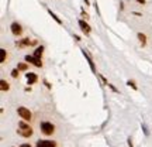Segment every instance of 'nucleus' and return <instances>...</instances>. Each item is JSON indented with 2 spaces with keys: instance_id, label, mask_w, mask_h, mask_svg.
<instances>
[{
  "instance_id": "obj_1",
  "label": "nucleus",
  "mask_w": 152,
  "mask_h": 147,
  "mask_svg": "<svg viewBox=\"0 0 152 147\" xmlns=\"http://www.w3.org/2000/svg\"><path fill=\"white\" fill-rule=\"evenodd\" d=\"M17 133L20 134V136H23V137H31L34 132H33L31 126L26 125L24 122H20V123H18V130H17Z\"/></svg>"
},
{
  "instance_id": "obj_2",
  "label": "nucleus",
  "mask_w": 152,
  "mask_h": 147,
  "mask_svg": "<svg viewBox=\"0 0 152 147\" xmlns=\"http://www.w3.org/2000/svg\"><path fill=\"white\" fill-rule=\"evenodd\" d=\"M17 113L20 115V118L24 120V122H30L31 118H33V115H31V112L27 109V108H24V106H20L17 109Z\"/></svg>"
},
{
  "instance_id": "obj_3",
  "label": "nucleus",
  "mask_w": 152,
  "mask_h": 147,
  "mask_svg": "<svg viewBox=\"0 0 152 147\" xmlns=\"http://www.w3.org/2000/svg\"><path fill=\"white\" fill-rule=\"evenodd\" d=\"M41 132L44 134H47V136H51L55 132V126L52 123H49V122H42L41 123Z\"/></svg>"
},
{
  "instance_id": "obj_4",
  "label": "nucleus",
  "mask_w": 152,
  "mask_h": 147,
  "mask_svg": "<svg viewBox=\"0 0 152 147\" xmlns=\"http://www.w3.org/2000/svg\"><path fill=\"white\" fill-rule=\"evenodd\" d=\"M26 61L30 62V64L35 65V66H38V68H41V66H42L41 58H37V57H34V55H26Z\"/></svg>"
},
{
  "instance_id": "obj_5",
  "label": "nucleus",
  "mask_w": 152,
  "mask_h": 147,
  "mask_svg": "<svg viewBox=\"0 0 152 147\" xmlns=\"http://www.w3.org/2000/svg\"><path fill=\"white\" fill-rule=\"evenodd\" d=\"M10 30H11V33H13L16 37H18L21 33H23V27H21V24H18V23H11Z\"/></svg>"
},
{
  "instance_id": "obj_6",
  "label": "nucleus",
  "mask_w": 152,
  "mask_h": 147,
  "mask_svg": "<svg viewBox=\"0 0 152 147\" xmlns=\"http://www.w3.org/2000/svg\"><path fill=\"white\" fill-rule=\"evenodd\" d=\"M37 147H55V143L51 140H38Z\"/></svg>"
},
{
  "instance_id": "obj_7",
  "label": "nucleus",
  "mask_w": 152,
  "mask_h": 147,
  "mask_svg": "<svg viewBox=\"0 0 152 147\" xmlns=\"http://www.w3.org/2000/svg\"><path fill=\"white\" fill-rule=\"evenodd\" d=\"M79 27L82 28V31L85 33V34H89L90 31H92V28H90V26L85 21V20H79Z\"/></svg>"
},
{
  "instance_id": "obj_8",
  "label": "nucleus",
  "mask_w": 152,
  "mask_h": 147,
  "mask_svg": "<svg viewBox=\"0 0 152 147\" xmlns=\"http://www.w3.org/2000/svg\"><path fill=\"white\" fill-rule=\"evenodd\" d=\"M35 43H37L35 40H31V41H30V38H24V40L18 41L17 46H18V47H27V46H34Z\"/></svg>"
},
{
  "instance_id": "obj_9",
  "label": "nucleus",
  "mask_w": 152,
  "mask_h": 147,
  "mask_svg": "<svg viewBox=\"0 0 152 147\" xmlns=\"http://www.w3.org/2000/svg\"><path fill=\"white\" fill-rule=\"evenodd\" d=\"M82 51H83V55L86 57V60H87V62H89L90 68H92V71H93V72L96 74L97 71H96V66H94V62H93V60H92V58H90V55L87 54V52H86V50H82Z\"/></svg>"
},
{
  "instance_id": "obj_10",
  "label": "nucleus",
  "mask_w": 152,
  "mask_h": 147,
  "mask_svg": "<svg viewBox=\"0 0 152 147\" xmlns=\"http://www.w3.org/2000/svg\"><path fill=\"white\" fill-rule=\"evenodd\" d=\"M27 81L30 85H33V83H35L38 81V76H37V74L34 72H28L27 74Z\"/></svg>"
},
{
  "instance_id": "obj_11",
  "label": "nucleus",
  "mask_w": 152,
  "mask_h": 147,
  "mask_svg": "<svg viewBox=\"0 0 152 147\" xmlns=\"http://www.w3.org/2000/svg\"><path fill=\"white\" fill-rule=\"evenodd\" d=\"M42 52H44V47H37L35 51H34V57H37V58H41V55H42Z\"/></svg>"
},
{
  "instance_id": "obj_12",
  "label": "nucleus",
  "mask_w": 152,
  "mask_h": 147,
  "mask_svg": "<svg viewBox=\"0 0 152 147\" xmlns=\"http://www.w3.org/2000/svg\"><path fill=\"white\" fill-rule=\"evenodd\" d=\"M0 89H1V91H9V89H10V85L6 82L4 79H1V81H0Z\"/></svg>"
},
{
  "instance_id": "obj_13",
  "label": "nucleus",
  "mask_w": 152,
  "mask_h": 147,
  "mask_svg": "<svg viewBox=\"0 0 152 147\" xmlns=\"http://www.w3.org/2000/svg\"><path fill=\"white\" fill-rule=\"evenodd\" d=\"M6 57H7V51L6 50H0V64H3L4 61H6Z\"/></svg>"
},
{
  "instance_id": "obj_14",
  "label": "nucleus",
  "mask_w": 152,
  "mask_h": 147,
  "mask_svg": "<svg viewBox=\"0 0 152 147\" xmlns=\"http://www.w3.org/2000/svg\"><path fill=\"white\" fill-rule=\"evenodd\" d=\"M138 40H140V43H141L142 46H145V44H146V36H145V34H142V33H138Z\"/></svg>"
},
{
  "instance_id": "obj_15",
  "label": "nucleus",
  "mask_w": 152,
  "mask_h": 147,
  "mask_svg": "<svg viewBox=\"0 0 152 147\" xmlns=\"http://www.w3.org/2000/svg\"><path fill=\"white\" fill-rule=\"evenodd\" d=\"M48 13L51 14V17L54 18V20H55V21H56V23H58V24H62V20H61V18H59V17H56V14H54V13H52L51 10H48Z\"/></svg>"
},
{
  "instance_id": "obj_16",
  "label": "nucleus",
  "mask_w": 152,
  "mask_h": 147,
  "mask_svg": "<svg viewBox=\"0 0 152 147\" xmlns=\"http://www.w3.org/2000/svg\"><path fill=\"white\" fill-rule=\"evenodd\" d=\"M17 69L18 71H26V69H27V64H18Z\"/></svg>"
},
{
  "instance_id": "obj_17",
  "label": "nucleus",
  "mask_w": 152,
  "mask_h": 147,
  "mask_svg": "<svg viewBox=\"0 0 152 147\" xmlns=\"http://www.w3.org/2000/svg\"><path fill=\"white\" fill-rule=\"evenodd\" d=\"M127 85H130V86H131L133 89H137V85H135L134 81H128V82H127Z\"/></svg>"
},
{
  "instance_id": "obj_18",
  "label": "nucleus",
  "mask_w": 152,
  "mask_h": 147,
  "mask_svg": "<svg viewBox=\"0 0 152 147\" xmlns=\"http://www.w3.org/2000/svg\"><path fill=\"white\" fill-rule=\"evenodd\" d=\"M11 76H13V78H17L18 76V69H13V71H11Z\"/></svg>"
},
{
  "instance_id": "obj_19",
  "label": "nucleus",
  "mask_w": 152,
  "mask_h": 147,
  "mask_svg": "<svg viewBox=\"0 0 152 147\" xmlns=\"http://www.w3.org/2000/svg\"><path fill=\"white\" fill-rule=\"evenodd\" d=\"M137 1H138V3H140V4H145V3H146V1H145V0H137Z\"/></svg>"
},
{
  "instance_id": "obj_20",
  "label": "nucleus",
  "mask_w": 152,
  "mask_h": 147,
  "mask_svg": "<svg viewBox=\"0 0 152 147\" xmlns=\"http://www.w3.org/2000/svg\"><path fill=\"white\" fill-rule=\"evenodd\" d=\"M20 147H31V146H30L28 143H24V144H21V146H20Z\"/></svg>"
},
{
  "instance_id": "obj_21",
  "label": "nucleus",
  "mask_w": 152,
  "mask_h": 147,
  "mask_svg": "<svg viewBox=\"0 0 152 147\" xmlns=\"http://www.w3.org/2000/svg\"><path fill=\"white\" fill-rule=\"evenodd\" d=\"M128 146L133 147V141H131V139H128Z\"/></svg>"
},
{
  "instance_id": "obj_22",
  "label": "nucleus",
  "mask_w": 152,
  "mask_h": 147,
  "mask_svg": "<svg viewBox=\"0 0 152 147\" xmlns=\"http://www.w3.org/2000/svg\"><path fill=\"white\" fill-rule=\"evenodd\" d=\"M82 16H83V17L86 18V20H87V18H89V16H87V14H86V13H82Z\"/></svg>"
}]
</instances>
